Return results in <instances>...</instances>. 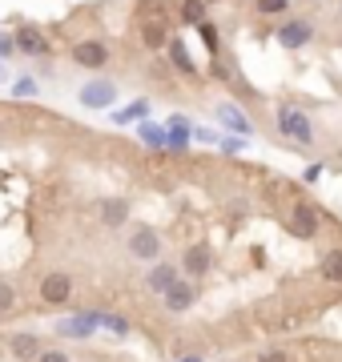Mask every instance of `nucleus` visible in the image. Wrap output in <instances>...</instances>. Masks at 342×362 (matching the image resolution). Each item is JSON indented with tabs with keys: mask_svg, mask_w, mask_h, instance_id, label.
Returning a JSON list of instances; mask_svg holds the SVG:
<instances>
[{
	"mask_svg": "<svg viewBox=\"0 0 342 362\" xmlns=\"http://www.w3.org/2000/svg\"><path fill=\"white\" fill-rule=\"evenodd\" d=\"M73 61H77L81 69H105L109 65V49L101 45V40H77V45H73Z\"/></svg>",
	"mask_w": 342,
	"mask_h": 362,
	"instance_id": "39448f33",
	"label": "nucleus"
},
{
	"mask_svg": "<svg viewBox=\"0 0 342 362\" xmlns=\"http://www.w3.org/2000/svg\"><path fill=\"white\" fill-rule=\"evenodd\" d=\"M213 266V254L210 246H189L185 250V258H182V270L189 274V278H201V274H210Z\"/></svg>",
	"mask_w": 342,
	"mask_h": 362,
	"instance_id": "9b49d317",
	"label": "nucleus"
},
{
	"mask_svg": "<svg viewBox=\"0 0 342 362\" xmlns=\"http://www.w3.org/2000/svg\"><path fill=\"white\" fill-rule=\"evenodd\" d=\"M194 28H198L201 37H206V45H210V49H213V45H218V37H213V28H210V21H201V25H194Z\"/></svg>",
	"mask_w": 342,
	"mask_h": 362,
	"instance_id": "c85d7f7f",
	"label": "nucleus"
},
{
	"mask_svg": "<svg viewBox=\"0 0 342 362\" xmlns=\"http://www.w3.org/2000/svg\"><path fill=\"white\" fill-rule=\"evenodd\" d=\"M8 306H13V286H8V282H0V314L8 310Z\"/></svg>",
	"mask_w": 342,
	"mask_h": 362,
	"instance_id": "cd10ccee",
	"label": "nucleus"
},
{
	"mask_svg": "<svg viewBox=\"0 0 342 362\" xmlns=\"http://www.w3.org/2000/svg\"><path fill=\"white\" fill-rule=\"evenodd\" d=\"M145 117H149V101H133V105H125V109H117L113 121H117V125H133V121H145Z\"/></svg>",
	"mask_w": 342,
	"mask_h": 362,
	"instance_id": "a211bd4d",
	"label": "nucleus"
},
{
	"mask_svg": "<svg viewBox=\"0 0 342 362\" xmlns=\"http://www.w3.org/2000/svg\"><path fill=\"white\" fill-rule=\"evenodd\" d=\"M242 145H246V137H225V141H222V149H225V153H237Z\"/></svg>",
	"mask_w": 342,
	"mask_h": 362,
	"instance_id": "c756f323",
	"label": "nucleus"
},
{
	"mask_svg": "<svg viewBox=\"0 0 342 362\" xmlns=\"http://www.w3.org/2000/svg\"><path fill=\"white\" fill-rule=\"evenodd\" d=\"M338 8H342V0H338Z\"/></svg>",
	"mask_w": 342,
	"mask_h": 362,
	"instance_id": "f704fd0d",
	"label": "nucleus"
},
{
	"mask_svg": "<svg viewBox=\"0 0 342 362\" xmlns=\"http://www.w3.org/2000/svg\"><path fill=\"white\" fill-rule=\"evenodd\" d=\"M13 52H16V40H13V33H4V28H0V61H8Z\"/></svg>",
	"mask_w": 342,
	"mask_h": 362,
	"instance_id": "a878e982",
	"label": "nucleus"
},
{
	"mask_svg": "<svg viewBox=\"0 0 342 362\" xmlns=\"http://www.w3.org/2000/svg\"><path fill=\"white\" fill-rule=\"evenodd\" d=\"M182 16H185V25H201L206 21V0H185Z\"/></svg>",
	"mask_w": 342,
	"mask_h": 362,
	"instance_id": "4be33fe9",
	"label": "nucleus"
},
{
	"mask_svg": "<svg viewBox=\"0 0 342 362\" xmlns=\"http://www.w3.org/2000/svg\"><path fill=\"white\" fill-rule=\"evenodd\" d=\"M37 81H33V77H20V81H16V85H13V97H20V101H28V97H37Z\"/></svg>",
	"mask_w": 342,
	"mask_h": 362,
	"instance_id": "393cba45",
	"label": "nucleus"
},
{
	"mask_svg": "<svg viewBox=\"0 0 342 362\" xmlns=\"http://www.w3.org/2000/svg\"><path fill=\"white\" fill-rule=\"evenodd\" d=\"M40 298H45L49 306L69 302V298H73V278H69V274H49V278L40 282Z\"/></svg>",
	"mask_w": 342,
	"mask_h": 362,
	"instance_id": "0eeeda50",
	"label": "nucleus"
},
{
	"mask_svg": "<svg viewBox=\"0 0 342 362\" xmlns=\"http://www.w3.org/2000/svg\"><path fill=\"white\" fill-rule=\"evenodd\" d=\"M314 40V25L310 21H286V25H278V45L282 49H302V45H310Z\"/></svg>",
	"mask_w": 342,
	"mask_h": 362,
	"instance_id": "20e7f679",
	"label": "nucleus"
},
{
	"mask_svg": "<svg viewBox=\"0 0 342 362\" xmlns=\"http://www.w3.org/2000/svg\"><path fill=\"white\" fill-rule=\"evenodd\" d=\"M0 77H4V69H0Z\"/></svg>",
	"mask_w": 342,
	"mask_h": 362,
	"instance_id": "72a5a7b5",
	"label": "nucleus"
},
{
	"mask_svg": "<svg viewBox=\"0 0 342 362\" xmlns=\"http://www.w3.org/2000/svg\"><path fill=\"white\" fill-rule=\"evenodd\" d=\"M57 330L69 338H89L93 330H97V310H85L77 314V318H65V322H57Z\"/></svg>",
	"mask_w": 342,
	"mask_h": 362,
	"instance_id": "ddd939ff",
	"label": "nucleus"
},
{
	"mask_svg": "<svg viewBox=\"0 0 342 362\" xmlns=\"http://www.w3.org/2000/svg\"><path fill=\"white\" fill-rule=\"evenodd\" d=\"M113 101H117V85L105 81V77L89 81V85L81 89V105H85V109H109Z\"/></svg>",
	"mask_w": 342,
	"mask_h": 362,
	"instance_id": "7ed1b4c3",
	"label": "nucleus"
},
{
	"mask_svg": "<svg viewBox=\"0 0 342 362\" xmlns=\"http://www.w3.org/2000/svg\"><path fill=\"white\" fill-rule=\"evenodd\" d=\"M137 129H141V141L145 145H165V129H161V125H153V121H137Z\"/></svg>",
	"mask_w": 342,
	"mask_h": 362,
	"instance_id": "aec40b11",
	"label": "nucleus"
},
{
	"mask_svg": "<svg viewBox=\"0 0 342 362\" xmlns=\"http://www.w3.org/2000/svg\"><path fill=\"white\" fill-rule=\"evenodd\" d=\"M37 362H69V354H65V350H40Z\"/></svg>",
	"mask_w": 342,
	"mask_h": 362,
	"instance_id": "bb28decb",
	"label": "nucleus"
},
{
	"mask_svg": "<svg viewBox=\"0 0 342 362\" xmlns=\"http://www.w3.org/2000/svg\"><path fill=\"white\" fill-rule=\"evenodd\" d=\"M97 326H109L113 334H129V322H125L121 314H105V310H97Z\"/></svg>",
	"mask_w": 342,
	"mask_h": 362,
	"instance_id": "5701e85b",
	"label": "nucleus"
},
{
	"mask_svg": "<svg viewBox=\"0 0 342 362\" xmlns=\"http://www.w3.org/2000/svg\"><path fill=\"white\" fill-rule=\"evenodd\" d=\"M177 278H182V274H177V266H173V262H158V266L149 270V278H145V286H149V294H165Z\"/></svg>",
	"mask_w": 342,
	"mask_h": 362,
	"instance_id": "f8f14e48",
	"label": "nucleus"
},
{
	"mask_svg": "<svg viewBox=\"0 0 342 362\" xmlns=\"http://www.w3.org/2000/svg\"><path fill=\"white\" fill-rule=\"evenodd\" d=\"M37 334H13V342H8V350H13V358L28 362V358H37Z\"/></svg>",
	"mask_w": 342,
	"mask_h": 362,
	"instance_id": "f3484780",
	"label": "nucleus"
},
{
	"mask_svg": "<svg viewBox=\"0 0 342 362\" xmlns=\"http://www.w3.org/2000/svg\"><path fill=\"white\" fill-rule=\"evenodd\" d=\"M278 133L294 145H310L314 141V125H310V117L302 109H294V105H282L278 109Z\"/></svg>",
	"mask_w": 342,
	"mask_h": 362,
	"instance_id": "f257e3e1",
	"label": "nucleus"
},
{
	"mask_svg": "<svg viewBox=\"0 0 342 362\" xmlns=\"http://www.w3.org/2000/svg\"><path fill=\"white\" fill-rule=\"evenodd\" d=\"M182 362H201V358H198V354H189V358H182Z\"/></svg>",
	"mask_w": 342,
	"mask_h": 362,
	"instance_id": "2f4dec72",
	"label": "nucleus"
},
{
	"mask_svg": "<svg viewBox=\"0 0 342 362\" xmlns=\"http://www.w3.org/2000/svg\"><path fill=\"white\" fill-rule=\"evenodd\" d=\"M141 40L149 49H165V13H149L141 21Z\"/></svg>",
	"mask_w": 342,
	"mask_h": 362,
	"instance_id": "4468645a",
	"label": "nucleus"
},
{
	"mask_svg": "<svg viewBox=\"0 0 342 362\" xmlns=\"http://www.w3.org/2000/svg\"><path fill=\"white\" fill-rule=\"evenodd\" d=\"M16 40V52H25V57H40V52H49V40L37 33V25H20L13 33Z\"/></svg>",
	"mask_w": 342,
	"mask_h": 362,
	"instance_id": "1a4fd4ad",
	"label": "nucleus"
},
{
	"mask_svg": "<svg viewBox=\"0 0 342 362\" xmlns=\"http://www.w3.org/2000/svg\"><path fill=\"white\" fill-rule=\"evenodd\" d=\"M161 298H165V310H170V314H185L189 306H194L198 290H194V282H182V278H177V282H173Z\"/></svg>",
	"mask_w": 342,
	"mask_h": 362,
	"instance_id": "6e6552de",
	"label": "nucleus"
},
{
	"mask_svg": "<svg viewBox=\"0 0 342 362\" xmlns=\"http://www.w3.org/2000/svg\"><path fill=\"white\" fill-rule=\"evenodd\" d=\"M125 218H129V202L125 197H105L101 202V221L105 226H121Z\"/></svg>",
	"mask_w": 342,
	"mask_h": 362,
	"instance_id": "2eb2a0df",
	"label": "nucleus"
},
{
	"mask_svg": "<svg viewBox=\"0 0 342 362\" xmlns=\"http://www.w3.org/2000/svg\"><path fill=\"white\" fill-rule=\"evenodd\" d=\"M254 4H258V13L262 16H282L290 8V0H254Z\"/></svg>",
	"mask_w": 342,
	"mask_h": 362,
	"instance_id": "b1692460",
	"label": "nucleus"
},
{
	"mask_svg": "<svg viewBox=\"0 0 342 362\" xmlns=\"http://www.w3.org/2000/svg\"><path fill=\"white\" fill-rule=\"evenodd\" d=\"M258 362H290V358H286V354H282V350H266V354H262V358H258Z\"/></svg>",
	"mask_w": 342,
	"mask_h": 362,
	"instance_id": "7c9ffc66",
	"label": "nucleus"
},
{
	"mask_svg": "<svg viewBox=\"0 0 342 362\" xmlns=\"http://www.w3.org/2000/svg\"><path fill=\"white\" fill-rule=\"evenodd\" d=\"M170 61L177 65V73H185V77H198V65H194V57H189V49H185L182 40H170Z\"/></svg>",
	"mask_w": 342,
	"mask_h": 362,
	"instance_id": "dca6fc26",
	"label": "nucleus"
},
{
	"mask_svg": "<svg viewBox=\"0 0 342 362\" xmlns=\"http://www.w3.org/2000/svg\"><path fill=\"white\" fill-rule=\"evenodd\" d=\"M322 278H326V282H342V250H326V258H322Z\"/></svg>",
	"mask_w": 342,
	"mask_h": 362,
	"instance_id": "6ab92c4d",
	"label": "nucleus"
},
{
	"mask_svg": "<svg viewBox=\"0 0 342 362\" xmlns=\"http://www.w3.org/2000/svg\"><path fill=\"white\" fill-rule=\"evenodd\" d=\"M129 254L141 262H158L161 258V233L153 226H133L129 233Z\"/></svg>",
	"mask_w": 342,
	"mask_h": 362,
	"instance_id": "f03ea898",
	"label": "nucleus"
},
{
	"mask_svg": "<svg viewBox=\"0 0 342 362\" xmlns=\"http://www.w3.org/2000/svg\"><path fill=\"white\" fill-rule=\"evenodd\" d=\"M185 145H189V129H165V145H161V149H170V153H182Z\"/></svg>",
	"mask_w": 342,
	"mask_h": 362,
	"instance_id": "412c9836",
	"label": "nucleus"
},
{
	"mask_svg": "<svg viewBox=\"0 0 342 362\" xmlns=\"http://www.w3.org/2000/svg\"><path fill=\"white\" fill-rule=\"evenodd\" d=\"M290 233H294L298 242H310L318 233V209L314 206H294V214H290Z\"/></svg>",
	"mask_w": 342,
	"mask_h": 362,
	"instance_id": "423d86ee",
	"label": "nucleus"
},
{
	"mask_svg": "<svg viewBox=\"0 0 342 362\" xmlns=\"http://www.w3.org/2000/svg\"><path fill=\"white\" fill-rule=\"evenodd\" d=\"M218 121H222L225 129H234L237 137H250V133H254L250 117L242 113V109H237V105H230V101H222V105H218Z\"/></svg>",
	"mask_w": 342,
	"mask_h": 362,
	"instance_id": "9d476101",
	"label": "nucleus"
},
{
	"mask_svg": "<svg viewBox=\"0 0 342 362\" xmlns=\"http://www.w3.org/2000/svg\"><path fill=\"white\" fill-rule=\"evenodd\" d=\"M206 4H218V0H206Z\"/></svg>",
	"mask_w": 342,
	"mask_h": 362,
	"instance_id": "473e14b6",
	"label": "nucleus"
}]
</instances>
